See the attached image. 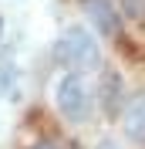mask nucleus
<instances>
[{"label": "nucleus", "instance_id": "nucleus-4", "mask_svg": "<svg viewBox=\"0 0 145 149\" xmlns=\"http://www.w3.org/2000/svg\"><path fill=\"white\" fill-rule=\"evenodd\" d=\"M122 125H125V136L135 142H145V92L132 95L128 105L122 109Z\"/></svg>", "mask_w": 145, "mask_h": 149}, {"label": "nucleus", "instance_id": "nucleus-1", "mask_svg": "<svg viewBox=\"0 0 145 149\" xmlns=\"http://www.w3.org/2000/svg\"><path fill=\"white\" fill-rule=\"evenodd\" d=\"M54 61L64 68H74V71H84V68H98L101 65V47L95 41V34L84 27H68L54 44Z\"/></svg>", "mask_w": 145, "mask_h": 149}, {"label": "nucleus", "instance_id": "nucleus-5", "mask_svg": "<svg viewBox=\"0 0 145 149\" xmlns=\"http://www.w3.org/2000/svg\"><path fill=\"white\" fill-rule=\"evenodd\" d=\"M101 109L108 115H118L122 112V78L115 71L101 74Z\"/></svg>", "mask_w": 145, "mask_h": 149}, {"label": "nucleus", "instance_id": "nucleus-3", "mask_svg": "<svg viewBox=\"0 0 145 149\" xmlns=\"http://www.w3.org/2000/svg\"><path fill=\"white\" fill-rule=\"evenodd\" d=\"M84 14L91 17V24L101 31V34L115 37L118 31H122V14H118V7L111 3V0H81Z\"/></svg>", "mask_w": 145, "mask_h": 149}, {"label": "nucleus", "instance_id": "nucleus-6", "mask_svg": "<svg viewBox=\"0 0 145 149\" xmlns=\"http://www.w3.org/2000/svg\"><path fill=\"white\" fill-rule=\"evenodd\" d=\"M125 3V14L135 20H145V0H122Z\"/></svg>", "mask_w": 145, "mask_h": 149}, {"label": "nucleus", "instance_id": "nucleus-2", "mask_svg": "<svg viewBox=\"0 0 145 149\" xmlns=\"http://www.w3.org/2000/svg\"><path fill=\"white\" fill-rule=\"evenodd\" d=\"M57 109L64 112V119H71V122H84L91 115V92L81 81L78 71L61 78V85H57Z\"/></svg>", "mask_w": 145, "mask_h": 149}, {"label": "nucleus", "instance_id": "nucleus-8", "mask_svg": "<svg viewBox=\"0 0 145 149\" xmlns=\"http://www.w3.org/2000/svg\"><path fill=\"white\" fill-rule=\"evenodd\" d=\"M98 149H118V146H115V142H108V139H105V142H101Z\"/></svg>", "mask_w": 145, "mask_h": 149}, {"label": "nucleus", "instance_id": "nucleus-7", "mask_svg": "<svg viewBox=\"0 0 145 149\" xmlns=\"http://www.w3.org/2000/svg\"><path fill=\"white\" fill-rule=\"evenodd\" d=\"M30 149H61V146H57L54 139H41V142H34Z\"/></svg>", "mask_w": 145, "mask_h": 149}]
</instances>
